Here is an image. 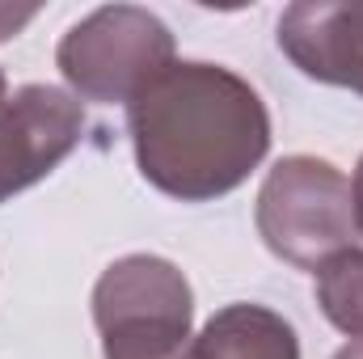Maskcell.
<instances>
[{
  "label": "cell",
  "mask_w": 363,
  "mask_h": 359,
  "mask_svg": "<svg viewBox=\"0 0 363 359\" xmlns=\"http://www.w3.org/2000/svg\"><path fill=\"white\" fill-rule=\"evenodd\" d=\"M254 220L274 258L300 270H317L355 237L351 182L321 157H283L258 190Z\"/></svg>",
  "instance_id": "4"
},
{
  "label": "cell",
  "mask_w": 363,
  "mask_h": 359,
  "mask_svg": "<svg viewBox=\"0 0 363 359\" xmlns=\"http://www.w3.org/2000/svg\"><path fill=\"white\" fill-rule=\"evenodd\" d=\"M85 136L81 97L55 85H21L0 106V203L43 182Z\"/></svg>",
  "instance_id": "5"
},
{
  "label": "cell",
  "mask_w": 363,
  "mask_h": 359,
  "mask_svg": "<svg viewBox=\"0 0 363 359\" xmlns=\"http://www.w3.org/2000/svg\"><path fill=\"white\" fill-rule=\"evenodd\" d=\"M9 101V81H4V68H0V106Z\"/></svg>",
  "instance_id": "11"
},
{
  "label": "cell",
  "mask_w": 363,
  "mask_h": 359,
  "mask_svg": "<svg viewBox=\"0 0 363 359\" xmlns=\"http://www.w3.org/2000/svg\"><path fill=\"white\" fill-rule=\"evenodd\" d=\"M313 275H317V304L330 317V326L351 338H363V250L347 245L330 254Z\"/></svg>",
  "instance_id": "8"
},
{
  "label": "cell",
  "mask_w": 363,
  "mask_h": 359,
  "mask_svg": "<svg viewBox=\"0 0 363 359\" xmlns=\"http://www.w3.org/2000/svg\"><path fill=\"white\" fill-rule=\"evenodd\" d=\"M334 359H363V338H355V343H347V347H342V351H338Z\"/></svg>",
  "instance_id": "10"
},
{
  "label": "cell",
  "mask_w": 363,
  "mask_h": 359,
  "mask_svg": "<svg viewBox=\"0 0 363 359\" xmlns=\"http://www.w3.org/2000/svg\"><path fill=\"white\" fill-rule=\"evenodd\" d=\"M279 51L321 85L363 93V0H296L279 17Z\"/></svg>",
  "instance_id": "6"
},
{
  "label": "cell",
  "mask_w": 363,
  "mask_h": 359,
  "mask_svg": "<svg viewBox=\"0 0 363 359\" xmlns=\"http://www.w3.org/2000/svg\"><path fill=\"white\" fill-rule=\"evenodd\" d=\"M194 292L169 258L127 254L93 283V326L106 359H194Z\"/></svg>",
  "instance_id": "2"
},
{
  "label": "cell",
  "mask_w": 363,
  "mask_h": 359,
  "mask_svg": "<svg viewBox=\"0 0 363 359\" xmlns=\"http://www.w3.org/2000/svg\"><path fill=\"white\" fill-rule=\"evenodd\" d=\"M194 359H300V338L283 313L267 304H228L207 317Z\"/></svg>",
  "instance_id": "7"
},
{
  "label": "cell",
  "mask_w": 363,
  "mask_h": 359,
  "mask_svg": "<svg viewBox=\"0 0 363 359\" xmlns=\"http://www.w3.org/2000/svg\"><path fill=\"white\" fill-rule=\"evenodd\" d=\"M351 203H355V228L363 233V157L355 165V182H351Z\"/></svg>",
  "instance_id": "9"
},
{
  "label": "cell",
  "mask_w": 363,
  "mask_h": 359,
  "mask_svg": "<svg viewBox=\"0 0 363 359\" xmlns=\"http://www.w3.org/2000/svg\"><path fill=\"white\" fill-rule=\"evenodd\" d=\"M127 136L148 186L182 203H211L267 161L271 114L233 68L174 60L127 101Z\"/></svg>",
  "instance_id": "1"
},
{
  "label": "cell",
  "mask_w": 363,
  "mask_h": 359,
  "mask_svg": "<svg viewBox=\"0 0 363 359\" xmlns=\"http://www.w3.org/2000/svg\"><path fill=\"white\" fill-rule=\"evenodd\" d=\"M174 64L169 26L140 4H101L81 17L55 47V68L72 97L131 101Z\"/></svg>",
  "instance_id": "3"
}]
</instances>
